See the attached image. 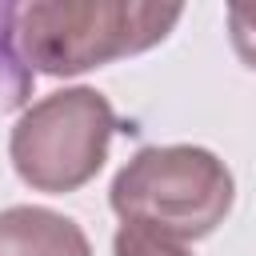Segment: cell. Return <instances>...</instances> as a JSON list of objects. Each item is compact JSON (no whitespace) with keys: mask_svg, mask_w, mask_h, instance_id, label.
<instances>
[{"mask_svg":"<svg viewBox=\"0 0 256 256\" xmlns=\"http://www.w3.org/2000/svg\"><path fill=\"white\" fill-rule=\"evenodd\" d=\"M184 4H100L32 0L16 4V56L40 76H80L168 40Z\"/></svg>","mask_w":256,"mask_h":256,"instance_id":"obj_1","label":"cell"},{"mask_svg":"<svg viewBox=\"0 0 256 256\" xmlns=\"http://www.w3.org/2000/svg\"><path fill=\"white\" fill-rule=\"evenodd\" d=\"M112 256H192L188 244L180 240H168L152 228H140V224H120L116 236H112Z\"/></svg>","mask_w":256,"mask_h":256,"instance_id":"obj_6","label":"cell"},{"mask_svg":"<svg viewBox=\"0 0 256 256\" xmlns=\"http://www.w3.org/2000/svg\"><path fill=\"white\" fill-rule=\"evenodd\" d=\"M120 120L104 92L76 84L40 96L8 136V160L32 192L64 196L96 180Z\"/></svg>","mask_w":256,"mask_h":256,"instance_id":"obj_3","label":"cell"},{"mask_svg":"<svg viewBox=\"0 0 256 256\" xmlns=\"http://www.w3.org/2000/svg\"><path fill=\"white\" fill-rule=\"evenodd\" d=\"M228 40L240 64L256 72V4H228Z\"/></svg>","mask_w":256,"mask_h":256,"instance_id":"obj_7","label":"cell"},{"mask_svg":"<svg viewBox=\"0 0 256 256\" xmlns=\"http://www.w3.org/2000/svg\"><path fill=\"white\" fill-rule=\"evenodd\" d=\"M0 256H92V244L72 216L12 204L0 212Z\"/></svg>","mask_w":256,"mask_h":256,"instance_id":"obj_4","label":"cell"},{"mask_svg":"<svg viewBox=\"0 0 256 256\" xmlns=\"http://www.w3.org/2000/svg\"><path fill=\"white\" fill-rule=\"evenodd\" d=\"M108 204L120 224H140L188 244L228 220L236 180L232 168L200 144H148L112 176Z\"/></svg>","mask_w":256,"mask_h":256,"instance_id":"obj_2","label":"cell"},{"mask_svg":"<svg viewBox=\"0 0 256 256\" xmlns=\"http://www.w3.org/2000/svg\"><path fill=\"white\" fill-rule=\"evenodd\" d=\"M12 28H16V4H0V108L24 104L28 80H32V72H28V68L20 64V56H16Z\"/></svg>","mask_w":256,"mask_h":256,"instance_id":"obj_5","label":"cell"}]
</instances>
